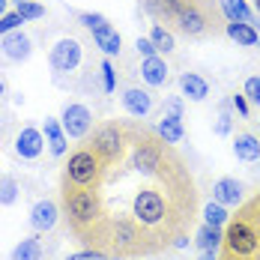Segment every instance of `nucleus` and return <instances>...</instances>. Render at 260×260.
Masks as SVG:
<instances>
[{
    "label": "nucleus",
    "mask_w": 260,
    "mask_h": 260,
    "mask_svg": "<svg viewBox=\"0 0 260 260\" xmlns=\"http://www.w3.org/2000/svg\"><path fill=\"white\" fill-rule=\"evenodd\" d=\"M135 48H138V54H144V57H156V54H158V48L153 45V39H150V36H138Z\"/></svg>",
    "instance_id": "c9c22d12"
},
{
    "label": "nucleus",
    "mask_w": 260,
    "mask_h": 260,
    "mask_svg": "<svg viewBox=\"0 0 260 260\" xmlns=\"http://www.w3.org/2000/svg\"><path fill=\"white\" fill-rule=\"evenodd\" d=\"M108 260H123V257H108Z\"/></svg>",
    "instance_id": "a18cd8bd"
},
{
    "label": "nucleus",
    "mask_w": 260,
    "mask_h": 260,
    "mask_svg": "<svg viewBox=\"0 0 260 260\" xmlns=\"http://www.w3.org/2000/svg\"><path fill=\"white\" fill-rule=\"evenodd\" d=\"M15 9L21 12V18H24V21H36V18H45V6H42V3H36V0L18 3Z\"/></svg>",
    "instance_id": "c756f323"
},
{
    "label": "nucleus",
    "mask_w": 260,
    "mask_h": 260,
    "mask_svg": "<svg viewBox=\"0 0 260 260\" xmlns=\"http://www.w3.org/2000/svg\"><path fill=\"white\" fill-rule=\"evenodd\" d=\"M0 51H3L6 60H12V63H24V60H30V54H33V42H30V36H27L24 30L18 27V30L0 36Z\"/></svg>",
    "instance_id": "9b49d317"
},
{
    "label": "nucleus",
    "mask_w": 260,
    "mask_h": 260,
    "mask_svg": "<svg viewBox=\"0 0 260 260\" xmlns=\"http://www.w3.org/2000/svg\"><path fill=\"white\" fill-rule=\"evenodd\" d=\"M105 174V161L93 147L75 150L66 161V185H81V188H96Z\"/></svg>",
    "instance_id": "f03ea898"
},
{
    "label": "nucleus",
    "mask_w": 260,
    "mask_h": 260,
    "mask_svg": "<svg viewBox=\"0 0 260 260\" xmlns=\"http://www.w3.org/2000/svg\"><path fill=\"white\" fill-rule=\"evenodd\" d=\"M102 87H105V93H114L117 90V75H114L111 60H102Z\"/></svg>",
    "instance_id": "f704fd0d"
},
{
    "label": "nucleus",
    "mask_w": 260,
    "mask_h": 260,
    "mask_svg": "<svg viewBox=\"0 0 260 260\" xmlns=\"http://www.w3.org/2000/svg\"><path fill=\"white\" fill-rule=\"evenodd\" d=\"M3 93H6V87H3V81H0V99H3Z\"/></svg>",
    "instance_id": "79ce46f5"
},
{
    "label": "nucleus",
    "mask_w": 260,
    "mask_h": 260,
    "mask_svg": "<svg viewBox=\"0 0 260 260\" xmlns=\"http://www.w3.org/2000/svg\"><path fill=\"white\" fill-rule=\"evenodd\" d=\"M218 6H221V12H224L228 21H248V24L254 21L245 0H218Z\"/></svg>",
    "instance_id": "a878e982"
},
{
    "label": "nucleus",
    "mask_w": 260,
    "mask_h": 260,
    "mask_svg": "<svg viewBox=\"0 0 260 260\" xmlns=\"http://www.w3.org/2000/svg\"><path fill=\"white\" fill-rule=\"evenodd\" d=\"M231 102H234V108H236V114H239V117H248L251 102L245 99V93H234V96H231Z\"/></svg>",
    "instance_id": "4c0bfd02"
},
{
    "label": "nucleus",
    "mask_w": 260,
    "mask_h": 260,
    "mask_svg": "<svg viewBox=\"0 0 260 260\" xmlns=\"http://www.w3.org/2000/svg\"><path fill=\"white\" fill-rule=\"evenodd\" d=\"M57 218H60V207H57L54 201H36L33 209H30V228H33L36 234H48V231H54Z\"/></svg>",
    "instance_id": "ddd939ff"
},
{
    "label": "nucleus",
    "mask_w": 260,
    "mask_h": 260,
    "mask_svg": "<svg viewBox=\"0 0 260 260\" xmlns=\"http://www.w3.org/2000/svg\"><path fill=\"white\" fill-rule=\"evenodd\" d=\"M212 132H215V135H221V138L234 132V117H231V111H228V108H221V111H218V117H215V123H212Z\"/></svg>",
    "instance_id": "2f4dec72"
},
{
    "label": "nucleus",
    "mask_w": 260,
    "mask_h": 260,
    "mask_svg": "<svg viewBox=\"0 0 260 260\" xmlns=\"http://www.w3.org/2000/svg\"><path fill=\"white\" fill-rule=\"evenodd\" d=\"M123 108H126V114L132 117H147L150 111H153V96H150V90H141V87H129L123 96Z\"/></svg>",
    "instance_id": "2eb2a0df"
},
{
    "label": "nucleus",
    "mask_w": 260,
    "mask_h": 260,
    "mask_svg": "<svg viewBox=\"0 0 260 260\" xmlns=\"http://www.w3.org/2000/svg\"><path fill=\"white\" fill-rule=\"evenodd\" d=\"M108 242L114 245L117 254H129V251H141V224L132 221V218H120L114 228Z\"/></svg>",
    "instance_id": "0eeeda50"
},
{
    "label": "nucleus",
    "mask_w": 260,
    "mask_h": 260,
    "mask_svg": "<svg viewBox=\"0 0 260 260\" xmlns=\"http://www.w3.org/2000/svg\"><path fill=\"white\" fill-rule=\"evenodd\" d=\"M132 168L141 171V174H147V177L156 174L158 168H161V147H158V141L141 138L135 144V153H132Z\"/></svg>",
    "instance_id": "9d476101"
},
{
    "label": "nucleus",
    "mask_w": 260,
    "mask_h": 260,
    "mask_svg": "<svg viewBox=\"0 0 260 260\" xmlns=\"http://www.w3.org/2000/svg\"><path fill=\"white\" fill-rule=\"evenodd\" d=\"M224 245L231 248L234 257H251L260 248V234L248 221H231L224 234Z\"/></svg>",
    "instance_id": "39448f33"
},
{
    "label": "nucleus",
    "mask_w": 260,
    "mask_h": 260,
    "mask_svg": "<svg viewBox=\"0 0 260 260\" xmlns=\"http://www.w3.org/2000/svg\"><path fill=\"white\" fill-rule=\"evenodd\" d=\"M177 30L180 33H185V36H204L207 33V12L194 3V0H182V6H180V12H177Z\"/></svg>",
    "instance_id": "6e6552de"
},
{
    "label": "nucleus",
    "mask_w": 260,
    "mask_h": 260,
    "mask_svg": "<svg viewBox=\"0 0 260 260\" xmlns=\"http://www.w3.org/2000/svg\"><path fill=\"white\" fill-rule=\"evenodd\" d=\"M12 260H42V242L39 236H24L15 248H12Z\"/></svg>",
    "instance_id": "393cba45"
},
{
    "label": "nucleus",
    "mask_w": 260,
    "mask_h": 260,
    "mask_svg": "<svg viewBox=\"0 0 260 260\" xmlns=\"http://www.w3.org/2000/svg\"><path fill=\"white\" fill-rule=\"evenodd\" d=\"M182 0H144V9L156 18V21H177Z\"/></svg>",
    "instance_id": "4be33fe9"
},
{
    "label": "nucleus",
    "mask_w": 260,
    "mask_h": 260,
    "mask_svg": "<svg viewBox=\"0 0 260 260\" xmlns=\"http://www.w3.org/2000/svg\"><path fill=\"white\" fill-rule=\"evenodd\" d=\"M93 42H96V48H102L108 57L120 54V48H123V39H120V33H117L111 24H105V27H99V30H93Z\"/></svg>",
    "instance_id": "412c9836"
},
{
    "label": "nucleus",
    "mask_w": 260,
    "mask_h": 260,
    "mask_svg": "<svg viewBox=\"0 0 260 260\" xmlns=\"http://www.w3.org/2000/svg\"><path fill=\"white\" fill-rule=\"evenodd\" d=\"M168 63H165V57L156 54V57H144L141 60V78L147 81L150 87H161L165 81H168Z\"/></svg>",
    "instance_id": "dca6fc26"
},
{
    "label": "nucleus",
    "mask_w": 260,
    "mask_h": 260,
    "mask_svg": "<svg viewBox=\"0 0 260 260\" xmlns=\"http://www.w3.org/2000/svg\"><path fill=\"white\" fill-rule=\"evenodd\" d=\"M6 9H9V0H0V18L6 15Z\"/></svg>",
    "instance_id": "ea45409f"
},
{
    "label": "nucleus",
    "mask_w": 260,
    "mask_h": 260,
    "mask_svg": "<svg viewBox=\"0 0 260 260\" xmlns=\"http://www.w3.org/2000/svg\"><path fill=\"white\" fill-rule=\"evenodd\" d=\"M221 242H224V234H221V228H215V224H204V228L194 234V245H198L201 251H215Z\"/></svg>",
    "instance_id": "5701e85b"
},
{
    "label": "nucleus",
    "mask_w": 260,
    "mask_h": 260,
    "mask_svg": "<svg viewBox=\"0 0 260 260\" xmlns=\"http://www.w3.org/2000/svg\"><path fill=\"white\" fill-rule=\"evenodd\" d=\"M182 135H185V129H182V120L180 117H161L158 120V138L165 141V144H180Z\"/></svg>",
    "instance_id": "b1692460"
},
{
    "label": "nucleus",
    "mask_w": 260,
    "mask_h": 260,
    "mask_svg": "<svg viewBox=\"0 0 260 260\" xmlns=\"http://www.w3.org/2000/svg\"><path fill=\"white\" fill-rule=\"evenodd\" d=\"M63 209L69 224L81 236L93 231L102 221V201L96 194V188H81V185H63Z\"/></svg>",
    "instance_id": "f257e3e1"
},
{
    "label": "nucleus",
    "mask_w": 260,
    "mask_h": 260,
    "mask_svg": "<svg viewBox=\"0 0 260 260\" xmlns=\"http://www.w3.org/2000/svg\"><path fill=\"white\" fill-rule=\"evenodd\" d=\"M90 147L99 153V158H102L105 165H114V161H120V156H123L126 135H123V129L117 123H105V126H99V129L93 132Z\"/></svg>",
    "instance_id": "20e7f679"
},
{
    "label": "nucleus",
    "mask_w": 260,
    "mask_h": 260,
    "mask_svg": "<svg viewBox=\"0 0 260 260\" xmlns=\"http://www.w3.org/2000/svg\"><path fill=\"white\" fill-rule=\"evenodd\" d=\"M66 260H108V254H105V251H99V248H93V251H78V254H69Z\"/></svg>",
    "instance_id": "58836bf2"
},
{
    "label": "nucleus",
    "mask_w": 260,
    "mask_h": 260,
    "mask_svg": "<svg viewBox=\"0 0 260 260\" xmlns=\"http://www.w3.org/2000/svg\"><path fill=\"white\" fill-rule=\"evenodd\" d=\"M51 69L54 72H75L81 63V42L78 39H72V36H66V39H60L57 45L51 48Z\"/></svg>",
    "instance_id": "1a4fd4ad"
},
{
    "label": "nucleus",
    "mask_w": 260,
    "mask_h": 260,
    "mask_svg": "<svg viewBox=\"0 0 260 260\" xmlns=\"http://www.w3.org/2000/svg\"><path fill=\"white\" fill-rule=\"evenodd\" d=\"M242 198H245V188L234 177H221V180L212 185V201H218L221 207H239Z\"/></svg>",
    "instance_id": "4468645a"
},
{
    "label": "nucleus",
    "mask_w": 260,
    "mask_h": 260,
    "mask_svg": "<svg viewBox=\"0 0 260 260\" xmlns=\"http://www.w3.org/2000/svg\"><path fill=\"white\" fill-rule=\"evenodd\" d=\"M242 93H245V99L254 108H260V75H248L245 84H242Z\"/></svg>",
    "instance_id": "7c9ffc66"
},
{
    "label": "nucleus",
    "mask_w": 260,
    "mask_h": 260,
    "mask_svg": "<svg viewBox=\"0 0 260 260\" xmlns=\"http://www.w3.org/2000/svg\"><path fill=\"white\" fill-rule=\"evenodd\" d=\"M18 191H21L18 180L9 177V174H3V177H0V207H12V204L18 201Z\"/></svg>",
    "instance_id": "cd10ccee"
},
{
    "label": "nucleus",
    "mask_w": 260,
    "mask_h": 260,
    "mask_svg": "<svg viewBox=\"0 0 260 260\" xmlns=\"http://www.w3.org/2000/svg\"><path fill=\"white\" fill-rule=\"evenodd\" d=\"M180 90H182V96H188L191 102H204V99L209 96L207 78H201L198 72H182L180 75Z\"/></svg>",
    "instance_id": "a211bd4d"
},
{
    "label": "nucleus",
    "mask_w": 260,
    "mask_h": 260,
    "mask_svg": "<svg viewBox=\"0 0 260 260\" xmlns=\"http://www.w3.org/2000/svg\"><path fill=\"white\" fill-rule=\"evenodd\" d=\"M45 144H48L51 156H63V153H66L69 135L63 132V123H60V120H54V117H45Z\"/></svg>",
    "instance_id": "6ab92c4d"
},
{
    "label": "nucleus",
    "mask_w": 260,
    "mask_h": 260,
    "mask_svg": "<svg viewBox=\"0 0 260 260\" xmlns=\"http://www.w3.org/2000/svg\"><path fill=\"white\" fill-rule=\"evenodd\" d=\"M165 114H168V117H180L182 120V99L180 96H168V99H165Z\"/></svg>",
    "instance_id": "e433bc0d"
},
{
    "label": "nucleus",
    "mask_w": 260,
    "mask_h": 260,
    "mask_svg": "<svg viewBox=\"0 0 260 260\" xmlns=\"http://www.w3.org/2000/svg\"><path fill=\"white\" fill-rule=\"evenodd\" d=\"M60 123H63V132H66L69 138H87L90 129H93V114H90L87 105L69 102V105H63Z\"/></svg>",
    "instance_id": "423d86ee"
},
{
    "label": "nucleus",
    "mask_w": 260,
    "mask_h": 260,
    "mask_svg": "<svg viewBox=\"0 0 260 260\" xmlns=\"http://www.w3.org/2000/svg\"><path fill=\"white\" fill-rule=\"evenodd\" d=\"M150 39H153V45L158 48V54H171L174 48H177L174 33H171V30H165L161 24H153V30H150Z\"/></svg>",
    "instance_id": "bb28decb"
},
{
    "label": "nucleus",
    "mask_w": 260,
    "mask_h": 260,
    "mask_svg": "<svg viewBox=\"0 0 260 260\" xmlns=\"http://www.w3.org/2000/svg\"><path fill=\"white\" fill-rule=\"evenodd\" d=\"M228 36L234 39L236 45H242V48H254L260 39H257V30L254 24H248V21H228Z\"/></svg>",
    "instance_id": "aec40b11"
},
{
    "label": "nucleus",
    "mask_w": 260,
    "mask_h": 260,
    "mask_svg": "<svg viewBox=\"0 0 260 260\" xmlns=\"http://www.w3.org/2000/svg\"><path fill=\"white\" fill-rule=\"evenodd\" d=\"M132 215L141 228H158V224H165L168 204L156 188H141L132 201Z\"/></svg>",
    "instance_id": "7ed1b4c3"
},
{
    "label": "nucleus",
    "mask_w": 260,
    "mask_h": 260,
    "mask_svg": "<svg viewBox=\"0 0 260 260\" xmlns=\"http://www.w3.org/2000/svg\"><path fill=\"white\" fill-rule=\"evenodd\" d=\"M234 156L239 161H257L260 158V138L251 132H236L234 135Z\"/></svg>",
    "instance_id": "f3484780"
},
{
    "label": "nucleus",
    "mask_w": 260,
    "mask_h": 260,
    "mask_svg": "<svg viewBox=\"0 0 260 260\" xmlns=\"http://www.w3.org/2000/svg\"><path fill=\"white\" fill-rule=\"evenodd\" d=\"M45 150V135L36 129V126H24V129L15 135V153L21 158H39Z\"/></svg>",
    "instance_id": "f8f14e48"
},
{
    "label": "nucleus",
    "mask_w": 260,
    "mask_h": 260,
    "mask_svg": "<svg viewBox=\"0 0 260 260\" xmlns=\"http://www.w3.org/2000/svg\"><path fill=\"white\" fill-rule=\"evenodd\" d=\"M24 24V18H21V12L15 9V12H6L3 18H0V36H6V33H12V30H18V27Z\"/></svg>",
    "instance_id": "72a5a7b5"
},
{
    "label": "nucleus",
    "mask_w": 260,
    "mask_h": 260,
    "mask_svg": "<svg viewBox=\"0 0 260 260\" xmlns=\"http://www.w3.org/2000/svg\"><path fill=\"white\" fill-rule=\"evenodd\" d=\"M18 3H27V0H15V6H18Z\"/></svg>",
    "instance_id": "c03bdc74"
},
{
    "label": "nucleus",
    "mask_w": 260,
    "mask_h": 260,
    "mask_svg": "<svg viewBox=\"0 0 260 260\" xmlns=\"http://www.w3.org/2000/svg\"><path fill=\"white\" fill-rule=\"evenodd\" d=\"M204 221L207 224H215V228L228 224V207H221L218 201H209L207 207H204Z\"/></svg>",
    "instance_id": "c85d7f7f"
},
{
    "label": "nucleus",
    "mask_w": 260,
    "mask_h": 260,
    "mask_svg": "<svg viewBox=\"0 0 260 260\" xmlns=\"http://www.w3.org/2000/svg\"><path fill=\"white\" fill-rule=\"evenodd\" d=\"M254 9H257V15H260V0H254Z\"/></svg>",
    "instance_id": "37998d69"
},
{
    "label": "nucleus",
    "mask_w": 260,
    "mask_h": 260,
    "mask_svg": "<svg viewBox=\"0 0 260 260\" xmlns=\"http://www.w3.org/2000/svg\"><path fill=\"white\" fill-rule=\"evenodd\" d=\"M78 21H81L84 27H87L90 33H93V30H99V27H105V24H111V21L105 18L102 12H81V15H78Z\"/></svg>",
    "instance_id": "473e14b6"
},
{
    "label": "nucleus",
    "mask_w": 260,
    "mask_h": 260,
    "mask_svg": "<svg viewBox=\"0 0 260 260\" xmlns=\"http://www.w3.org/2000/svg\"><path fill=\"white\" fill-rule=\"evenodd\" d=\"M201 260H215V251H201Z\"/></svg>",
    "instance_id": "a19ab883"
}]
</instances>
